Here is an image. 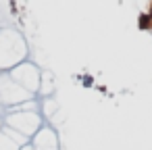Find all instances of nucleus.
I'll use <instances>...</instances> for the list:
<instances>
[{"mask_svg":"<svg viewBox=\"0 0 152 150\" xmlns=\"http://www.w3.org/2000/svg\"><path fill=\"white\" fill-rule=\"evenodd\" d=\"M137 25H140L142 29H148V27L152 25V15H142L140 21H137Z\"/></svg>","mask_w":152,"mask_h":150,"instance_id":"1","label":"nucleus"}]
</instances>
